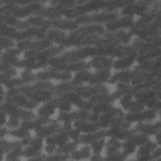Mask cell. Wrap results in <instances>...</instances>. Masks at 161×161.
Listing matches in <instances>:
<instances>
[{
  "label": "cell",
  "instance_id": "2e32d148",
  "mask_svg": "<svg viewBox=\"0 0 161 161\" xmlns=\"http://www.w3.org/2000/svg\"><path fill=\"white\" fill-rule=\"evenodd\" d=\"M119 103L122 108L128 112H139L145 109V106L134 99L131 94H126L121 97Z\"/></svg>",
  "mask_w": 161,
  "mask_h": 161
},
{
  "label": "cell",
  "instance_id": "74e56055",
  "mask_svg": "<svg viewBox=\"0 0 161 161\" xmlns=\"http://www.w3.org/2000/svg\"><path fill=\"white\" fill-rule=\"evenodd\" d=\"M23 146H19L11 150L6 154V160H18L23 157Z\"/></svg>",
  "mask_w": 161,
  "mask_h": 161
},
{
  "label": "cell",
  "instance_id": "d590c367",
  "mask_svg": "<svg viewBox=\"0 0 161 161\" xmlns=\"http://www.w3.org/2000/svg\"><path fill=\"white\" fill-rule=\"evenodd\" d=\"M79 143L74 141H69L64 144L60 145L57 147L55 153H60L65 154H70L73 151H74Z\"/></svg>",
  "mask_w": 161,
  "mask_h": 161
},
{
  "label": "cell",
  "instance_id": "603a6c76",
  "mask_svg": "<svg viewBox=\"0 0 161 161\" xmlns=\"http://www.w3.org/2000/svg\"><path fill=\"white\" fill-rule=\"evenodd\" d=\"M137 55V52H135L127 56L117 58L116 60H114L112 67L117 70L128 69L136 61Z\"/></svg>",
  "mask_w": 161,
  "mask_h": 161
},
{
  "label": "cell",
  "instance_id": "f1b7e54d",
  "mask_svg": "<svg viewBox=\"0 0 161 161\" xmlns=\"http://www.w3.org/2000/svg\"><path fill=\"white\" fill-rule=\"evenodd\" d=\"M56 109L57 107L53 99H51L43 103V104L38 108L37 113L38 116L50 117L55 113Z\"/></svg>",
  "mask_w": 161,
  "mask_h": 161
},
{
  "label": "cell",
  "instance_id": "8992f818",
  "mask_svg": "<svg viewBox=\"0 0 161 161\" xmlns=\"http://www.w3.org/2000/svg\"><path fill=\"white\" fill-rule=\"evenodd\" d=\"M1 110L4 111L9 116L19 118L21 121L31 120L36 116L31 109L23 108L14 103L4 101L1 103Z\"/></svg>",
  "mask_w": 161,
  "mask_h": 161
},
{
  "label": "cell",
  "instance_id": "7a4b0ae2",
  "mask_svg": "<svg viewBox=\"0 0 161 161\" xmlns=\"http://www.w3.org/2000/svg\"><path fill=\"white\" fill-rule=\"evenodd\" d=\"M4 101L10 102L23 108L31 110L37 108L40 104L21 92L18 87L8 89L6 92Z\"/></svg>",
  "mask_w": 161,
  "mask_h": 161
},
{
  "label": "cell",
  "instance_id": "e575fe53",
  "mask_svg": "<svg viewBox=\"0 0 161 161\" xmlns=\"http://www.w3.org/2000/svg\"><path fill=\"white\" fill-rule=\"evenodd\" d=\"M104 147L106 149V154L107 155L119 150L122 147V142L116 138H111L105 143Z\"/></svg>",
  "mask_w": 161,
  "mask_h": 161
},
{
  "label": "cell",
  "instance_id": "836d02e7",
  "mask_svg": "<svg viewBox=\"0 0 161 161\" xmlns=\"http://www.w3.org/2000/svg\"><path fill=\"white\" fill-rule=\"evenodd\" d=\"M53 101L57 109L60 111H70L72 109V104L65 98L62 96H55Z\"/></svg>",
  "mask_w": 161,
  "mask_h": 161
},
{
  "label": "cell",
  "instance_id": "ab89813d",
  "mask_svg": "<svg viewBox=\"0 0 161 161\" xmlns=\"http://www.w3.org/2000/svg\"><path fill=\"white\" fill-rule=\"evenodd\" d=\"M136 147L137 146L131 138L127 139L122 142V151L128 156L133 154L136 151Z\"/></svg>",
  "mask_w": 161,
  "mask_h": 161
},
{
  "label": "cell",
  "instance_id": "4316f807",
  "mask_svg": "<svg viewBox=\"0 0 161 161\" xmlns=\"http://www.w3.org/2000/svg\"><path fill=\"white\" fill-rule=\"evenodd\" d=\"M67 35L62 30L57 29H48L45 34V38L51 41L53 43L61 45Z\"/></svg>",
  "mask_w": 161,
  "mask_h": 161
},
{
  "label": "cell",
  "instance_id": "816d5d0a",
  "mask_svg": "<svg viewBox=\"0 0 161 161\" xmlns=\"http://www.w3.org/2000/svg\"><path fill=\"white\" fill-rule=\"evenodd\" d=\"M152 160H159L161 157V148L160 145L156 147L151 153Z\"/></svg>",
  "mask_w": 161,
  "mask_h": 161
},
{
  "label": "cell",
  "instance_id": "8fae6325",
  "mask_svg": "<svg viewBox=\"0 0 161 161\" xmlns=\"http://www.w3.org/2000/svg\"><path fill=\"white\" fill-rule=\"evenodd\" d=\"M138 54H144L161 48V40L158 42H148L136 38L131 45Z\"/></svg>",
  "mask_w": 161,
  "mask_h": 161
},
{
  "label": "cell",
  "instance_id": "681fc988",
  "mask_svg": "<svg viewBox=\"0 0 161 161\" xmlns=\"http://www.w3.org/2000/svg\"><path fill=\"white\" fill-rule=\"evenodd\" d=\"M21 122V119L19 118L14 116H9L5 126L10 129H14L19 126Z\"/></svg>",
  "mask_w": 161,
  "mask_h": 161
},
{
  "label": "cell",
  "instance_id": "7bdbcfd3",
  "mask_svg": "<svg viewBox=\"0 0 161 161\" xmlns=\"http://www.w3.org/2000/svg\"><path fill=\"white\" fill-rule=\"evenodd\" d=\"M130 138L134 142L137 147L143 145L150 140L149 136L140 133H137V132H136Z\"/></svg>",
  "mask_w": 161,
  "mask_h": 161
},
{
  "label": "cell",
  "instance_id": "30bf717a",
  "mask_svg": "<svg viewBox=\"0 0 161 161\" xmlns=\"http://www.w3.org/2000/svg\"><path fill=\"white\" fill-rule=\"evenodd\" d=\"M134 17L130 16H119L117 19L104 24L106 31H114L125 28H130L135 23Z\"/></svg>",
  "mask_w": 161,
  "mask_h": 161
},
{
  "label": "cell",
  "instance_id": "11a10c76",
  "mask_svg": "<svg viewBox=\"0 0 161 161\" xmlns=\"http://www.w3.org/2000/svg\"><path fill=\"white\" fill-rule=\"evenodd\" d=\"M91 160H103L104 157L101 155V153H94L93 155H91L89 158Z\"/></svg>",
  "mask_w": 161,
  "mask_h": 161
},
{
  "label": "cell",
  "instance_id": "1f68e13d",
  "mask_svg": "<svg viewBox=\"0 0 161 161\" xmlns=\"http://www.w3.org/2000/svg\"><path fill=\"white\" fill-rule=\"evenodd\" d=\"M89 99L95 104L100 103H112L116 99L113 94H110L109 92H107L96 94L90 97Z\"/></svg>",
  "mask_w": 161,
  "mask_h": 161
},
{
  "label": "cell",
  "instance_id": "52a82bcc",
  "mask_svg": "<svg viewBox=\"0 0 161 161\" xmlns=\"http://www.w3.org/2000/svg\"><path fill=\"white\" fill-rule=\"evenodd\" d=\"M158 112L155 108H147L139 112H128L125 114L123 118L130 123L151 122L157 118Z\"/></svg>",
  "mask_w": 161,
  "mask_h": 161
},
{
  "label": "cell",
  "instance_id": "4fadbf2b",
  "mask_svg": "<svg viewBox=\"0 0 161 161\" xmlns=\"http://www.w3.org/2000/svg\"><path fill=\"white\" fill-rule=\"evenodd\" d=\"M1 23L14 27L18 30H23L31 26L27 21L20 20L9 12L1 13Z\"/></svg>",
  "mask_w": 161,
  "mask_h": 161
},
{
  "label": "cell",
  "instance_id": "7c38bea8",
  "mask_svg": "<svg viewBox=\"0 0 161 161\" xmlns=\"http://www.w3.org/2000/svg\"><path fill=\"white\" fill-rule=\"evenodd\" d=\"M138 71L135 69H125L122 70H118L114 75H112L109 81V84H114L118 83H126L130 84L133 79L136 77Z\"/></svg>",
  "mask_w": 161,
  "mask_h": 161
},
{
  "label": "cell",
  "instance_id": "e0dca14e",
  "mask_svg": "<svg viewBox=\"0 0 161 161\" xmlns=\"http://www.w3.org/2000/svg\"><path fill=\"white\" fill-rule=\"evenodd\" d=\"M136 131L135 129H123L119 127H112L106 129V136L114 138L120 141H125L130 138Z\"/></svg>",
  "mask_w": 161,
  "mask_h": 161
},
{
  "label": "cell",
  "instance_id": "7dc6e473",
  "mask_svg": "<svg viewBox=\"0 0 161 161\" xmlns=\"http://www.w3.org/2000/svg\"><path fill=\"white\" fill-rule=\"evenodd\" d=\"M70 159V154H65L60 153H54L49 155H46L47 160H65Z\"/></svg>",
  "mask_w": 161,
  "mask_h": 161
},
{
  "label": "cell",
  "instance_id": "d4e9b609",
  "mask_svg": "<svg viewBox=\"0 0 161 161\" xmlns=\"http://www.w3.org/2000/svg\"><path fill=\"white\" fill-rule=\"evenodd\" d=\"M106 136V129H99L96 131L81 134L79 142L84 145H91L94 141Z\"/></svg>",
  "mask_w": 161,
  "mask_h": 161
},
{
  "label": "cell",
  "instance_id": "44dd1931",
  "mask_svg": "<svg viewBox=\"0 0 161 161\" xmlns=\"http://www.w3.org/2000/svg\"><path fill=\"white\" fill-rule=\"evenodd\" d=\"M65 8H64L59 6H44L40 11L36 14L43 18L48 19H54L60 18L61 15L63 14V12Z\"/></svg>",
  "mask_w": 161,
  "mask_h": 161
},
{
  "label": "cell",
  "instance_id": "7402d4cb",
  "mask_svg": "<svg viewBox=\"0 0 161 161\" xmlns=\"http://www.w3.org/2000/svg\"><path fill=\"white\" fill-rule=\"evenodd\" d=\"M111 75V69L96 70L95 72L92 74L88 84L91 85L104 84L105 82L109 81Z\"/></svg>",
  "mask_w": 161,
  "mask_h": 161
},
{
  "label": "cell",
  "instance_id": "277c9868",
  "mask_svg": "<svg viewBox=\"0 0 161 161\" xmlns=\"http://www.w3.org/2000/svg\"><path fill=\"white\" fill-rule=\"evenodd\" d=\"M69 91H73L86 99H88L98 94L109 92L107 87L104 84L74 85L70 81L69 83Z\"/></svg>",
  "mask_w": 161,
  "mask_h": 161
},
{
  "label": "cell",
  "instance_id": "ee69618b",
  "mask_svg": "<svg viewBox=\"0 0 161 161\" xmlns=\"http://www.w3.org/2000/svg\"><path fill=\"white\" fill-rule=\"evenodd\" d=\"M128 155H126L122 150H120L115 152L107 154L104 157V160H125Z\"/></svg>",
  "mask_w": 161,
  "mask_h": 161
},
{
  "label": "cell",
  "instance_id": "c3c4849f",
  "mask_svg": "<svg viewBox=\"0 0 161 161\" xmlns=\"http://www.w3.org/2000/svg\"><path fill=\"white\" fill-rule=\"evenodd\" d=\"M43 141H44V138L40 136H38L37 135H35L34 137H31L29 145L38 150H42V148L43 147Z\"/></svg>",
  "mask_w": 161,
  "mask_h": 161
},
{
  "label": "cell",
  "instance_id": "ba28073f",
  "mask_svg": "<svg viewBox=\"0 0 161 161\" xmlns=\"http://www.w3.org/2000/svg\"><path fill=\"white\" fill-rule=\"evenodd\" d=\"M36 74L37 79L42 80H57L61 82H68L72 79L71 72L60 71L52 68H47L45 70L39 71Z\"/></svg>",
  "mask_w": 161,
  "mask_h": 161
},
{
  "label": "cell",
  "instance_id": "5b68a950",
  "mask_svg": "<svg viewBox=\"0 0 161 161\" xmlns=\"http://www.w3.org/2000/svg\"><path fill=\"white\" fill-rule=\"evenodd\" d=\"M153 1H132L130 3L121 8L119 14L121 16H141L146 13L152 7Z\"/></svg>",
  "mask_w": 161,
  "mask_h": 161
},
{
  "label": "cell",
  "instance_id": "db71d44e",
  "mask_svg": "<svg viewBox=\"0 0 161 161\" xmlns=\"http://www.w3.org/2000/svg\"><path fill=\"white\" fill-rule=\"evenodd\" d=\"M7 114L3 111V110H1V126H3L6 125V123L7 122V118H6Z\"/></svg>",
  "mask_w": 161,
  "mask_h": 161
},
{
  "label": "cell",
  "instance_id": "f546056e",
  "mask_svg": "<svg viewBox=\"0 0 161 161\" xmlns=\"http://www.w3.org/2000/svg\"><path fill=\"white\" fill-rule=\"evenodd\" d=\"M91 148L89 145H85L80 149H75L70 154V159L73 160H84L91 157Z\"/></svg>",
  "mask_w": 161,
  "mask_h": 161
},
{
  "label": "cell",
  "instance_id": "3957f363",
  "mask_svg": "<svg viewBox=\"0 0 161 161\" xmlns=\"http://www.w3.org/2000/svg\"><path fill=\"white\" fill-rule=\"evenodd\" d=\"M18 89L21 92L38 103L47 102L55 97L53 89H36L32 84H25L18 87Z\"/></svg>",
  "mask_w": 161,
  "mask_h": 161
},
{
  "label": "cell",
  "instance_id": "484cf974",
  "mask_svg": "<svg viewBox=\"0 0 161 161\" xmlns=\"http://www.w3.org/2000/svg\"><path fill=\"white\" fill-rule=\"evenodd\" d=\"M103 35L113 38L121 45H128L131 39V35L125 30H119L114 31H105Z\"/></svg>",
  "mask_w": 161,
  "mask_h": 161
},
{
  "label": "cell",
  "instance_id": "6da1fadb",
  "mask_svg": "<svg viewBox=\"0 0 161 161\" xmlns=\"http://www.w3.org/2000/svg\"><path fill=\"white\" fill-rule=\"evenodd\" d=\"M118 11L106 12L97 11L96 13H89L80 16L74 19L79 25H85L88 24H104L117 19L119 16Z\"/></svg>",
  "mask_w": 161,
  "mask_h": 161
},
{
  "label": "cell",
  "instance_id": "9a60e30c",
  "mask_svg": "<svg viewBox=\"0 0 161 161\" xmlns=\"http://www.w3.org/2000/svg\"><path fill=\"white\" fill-rule=\"evenodd\" d=\"M91 111L101 114H109L113 116L123 117L125 113L121 109L114 106L112 103H100L95 104L91 109Z\"/></svg>",
  "mask_w": 161,
  "mask_h": 161
},
{
  "label": "cell",
  "instance_id": "f5cc1de1",
  "mask_svg": "<svg viewBox=\"0 0 161 161\" xmlns=\"http://www.w3.org/2000/svg\"><path fill=\"white\" fill-rule=\"evenodd\" d=\"M57 146L54 145H52V144H48V143H47L46 145L45 146V152L50 155V154H53L54 153H55L56 152V150H57Z\"/></svg>",
  "mask_w": 161,
  "mask_h": 161
},
{
  "label": "cell",
  "instance_id": "83f0119b",
  "mask_svg": "<svg viewBox=\"0 0 161 161\" xmlns=\"http://www.w3.org/2000/svg\"><path fill=\"white\" fill-rule=\"evenodd\" d=\"M69 140L70 139L67 133L62 131H59L56 133L46 138L45 139V141L46 143L52 144L57 147H58L69 142Z\"/></svg>",
  "mask_w": 161,
  "mask_h": 161
},
{
  "label": "cell",
  "instance_id": "f907efd6",
  "mask_svg": "<svg viewBox=\"0 0 161 161\" xmlns=\"http://www.w3.org/2000/svg\"><path fill=\"white\" fill-rule=\"evenodd\" d=\"M67 135H68V136L70 140L80 143L79 139H80V135H81V133L78 130L72 127L71 129H70L68 131Z\"/></svg>",
  "mask_w": 161,
  "mask_h": 161
},
{
  "label": "cell",
  "instance_id": "b9f144b4",
  "mask_svg": "<svg viewBox=\"0 0 161 161\" xmlns=\"http://www.w3.org/2000/svg\"><path fill=\"white\" fill-rule=\"evenodd\" d=\"M3 86L8 89L20 87L25 85V83L20 77H13L8 79L2 84Z\"/></svg>",
  "mask_w": 161,
  "mask_h": 161
},
{
  "label": "cell",
  "instance_id": "5bb4252c",
  "mask_svg": "<svg viewBox=\"0 0 161 161\" xmlns=\"http://www.w3.org/2000/svg\"><path fill=\"white\" fill-rule=\"evenodd\" d=\"M61 126L62 125H60L57 121L52 120L50 123L45 125L36 126L33 131L36 135L45 139L46 138L59 131Z\"/></svg>",
  "mask_w": 161,
  "mask_h": 161
},
{
  "label": "cell",
  "instance_id": "ac0fdd59",
  "mask_svg": "<svg viewBox=\"0 0 161 161\" xmlns=\"http://www.w3.org/2000/svg\"><path fill=\"white\" fill-rule=\"evenodd\" d=\"M134 129L136 132L143 133L149 136L155 135L157 132L160 131V122L159 121L155 123L139 122Z\"/></svg>",
  "mask_w": 161,
  "mask_h": 161
},
{
  "label": "cell",
  "instance_id": "f6af8a7d",
  "mask_svg": "<svg viewBox=\"0 0 161 161\" xmlns=\"http://www.w3.org/2000/svg\"><path fill=\"white\" fill-rule=\"evenodd\" d=\"M105 143L106 141L104 138H101L94 141L90 145L91 150L94 153H101L103 147L105 145Z\"/></svg>",
  "mask_w": 161,
  "mask_h": 161
},
{
  "label": "cell",
  "instance_id": "9c48e42d",
  "mask_svg": "<svg viewBox=\"0 0 161 161\" xmlns=\"http://www.w3.org/2000/svg\"><path fill=\"white\" fill-rule=\"evenodd\" d=\"M53 43L47 38L41 40H26L20 42H18L16 43V47H18L21 51L34 50L41 51L51 46Z\"/></svg>",
  "mask_w": 161,
  "mask_h": 161
},
{
  "label": "cell",
  "instance_id": "bcb514c9",
  "mask_svg": "<svg viewBox=\"0 0 161 161\" xmlns=\"http://www.w3.org/2000/svg\"><path fill=\"white\" fill-rule=\"evenodd\" d=\"M16 43L14 40L6 37L1 36V50H4L8 48L15 47Z\"/></svg>",
  "mask_w": 161,
  "mask_h": 161
},
{
  "label": "cell",
  "instance_id": "8d00e7d4",
  "mask_svg": "<svg viewBox=\"0 0 161 161\" xmlns=\"http://www.w3.org/2000/svg\"><path fill=\"white\" fill-rule=\"evenodd\" d=\"M8 134L10 135L11 136H13L16 138H19L21 139L30 135V130L26 129L25 128L21 126H19L14 129H11L10 130L8 131Z\"/></svg>",
  "mask_w": 161,
  "mask_h": 161
},
{
  "label": "cell",
  "instance_id": "6f0895ef",
  "mask_svg": "<svg viewBox=\"0 0 161 161\" xmlns=\"http://www.w3.org/2000/svg\"><path fill=\"white\" fill-rule=\"evenodd\" d=\"M154 136H155V140H156L155 142H156L158 145H160V131H158V132H157Z\"/></svg>",
  "mask_w": 161,
  "mask_h": 161
},
{
  "label": "cell",
  "instance_id": "ffe728a7",
  "mask_svg": "<svg viewBox=\"0 0 161 161\" xmlns=\"http://www.w3.org/2000/svg\"><path fill=\"white\" fill-rule=\"evenodd\" d=\"M159 145L155 142H153L150 140L143 145L139 146L136 153V159L140 160H152L151 153Z\"/></svg>",
  "mask_w": 161,
  "mask_h": 161
},
{
  "label": "cell",
  "instance_id": "9f6ffc18",
  "mask_svg": "<svg viewBox=\"0 0 161 161\" xmlns=\"http://www.w3.org/2000/svg\"><path fill=\"white\" fill-rule=\"evenodd\" d=\"M8 131L6 127V126H1V138H3V137L8 134Z\"/></svg>",
  "mask_w": 161,
  "mask_h": 161
},
{
  "label": "cell",
  "instance_id": "d6986e66",
  "mask_svg": "<svg viewBox=\"0 0 161 161\" xmlns=\"http://www.w3.org/2000/svg\"><path fill=\"white\" fill-rule=\"evenodd\" d=\"M114 60V58L111 57L101 55L92 57L89 64L91 67L96 69V70L111 69Z\"/></svg>",
  "mask_w": 161,
  "mask_h": 161
},
{
  "label": "cell",
  "instance_id": "4dcf8cb0",
  "mask_svg": "<svg viewBox=\"0 0 161 161\" xmlns=\"http://www.w3.org/2000/svg\"><path fill=\"white\" fill-rule=\"evenodd\" d=\"M92 72L89 70H84L79 71L75 73L74 75L72 76V79L70 82L74 85L83 84L84 83L89 82L91 75Z\"/></svg>",
  "mask_w": 161,
  "mask_h": 161
},
{
  "label": "cell",
  "instance_id": "cb8c5ba5",
  "mask_svg": "<svg viewBox=\"0 0 161 161\" xmlns=\"http://www.w3.org/2000/svg\"><path fill=\"white\" fill-rule=\"evenodd\" d=\"M73 127L78 130L81 133H88L97 131L99 127L97 123L87 120H77L73 123Z\"/></svg>",
  "mask_w": 161,
  "mask_h": 161
},
{
  "label": "cell",
  "instance_id": "d6a6232c",
  "mask_svg": "<svg viewBox=\"0 0 161 161\" xmlns=\"http://www.w3.org/2000/svg\"><path fill=\"white\" fill-rule=\"evenodd\" d=\"M22 146L19 141H13V142H8L7 140L1 138V160L4 155H6L8 152L14 149V148Z\"/></svg>",
  "mask_w": 161,
  "mask_h": 161
},
{
  "label": "cell",
  "instance_id": "f35d334b",
  "mask_svg": "<svg viewBox=\"0 0 161 161\" xmlns=\"http://www.w3.org/2000/svg\"><path fill=\"white\" fill-rule=\"evenodd\" d=\"M20 78L22 79L25 84H30V83L35 82L37 79L36 74H34L31 70L25 69L21 73Z\"/></svg>",
  "mask_w": 161,
  "mask_h": 161
},
{
  "label": "cell",
  "instance_id": "60d3db41",
  "mask_svg": "<svg viewBox=\"0 0 161 161\" xmlns=\"http://www.w3.org/2000/svg\"><path fill=\"white\" fill-rule=\"evenodd\" d=\"M16 70L15 67L11 66L4 70H1V84L4 83L5 81L8 80L9 79L15 77L16 75Z\"/></svg>",
  "mask_w": 161,
  "mask_h": 161
}]
</instances>
